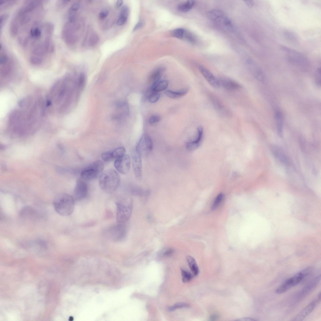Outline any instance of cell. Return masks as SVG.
<instances>
[{
    "instance_id": "obj_1",
    "label": "cell",
    "mask_w": 321,
    "mask_h": 321,
    "mask_svg": "<svg viewBox=\"0 0 321 321\" xmlns=\"http://www.w3.org/2000/svg\"><path fill=\"white\" fill-rule=\"evenodd\" d=\"M18 104L19 108L9 115V128L13 133L19 135L33 132L39 125L44 117L42 101L29 97L23 99Z\"/></svg>"
},
{
    "instance_id": "obj_2",
    "label": "cell",
    "mask_w": 321,
    "mask_h": 321,
    "mask_svg": "<svg viewBox=\"0 0 321 321\" xmlns=\"http://www.w3.org/2000/svg\"><path fill=\"white\" fill-rule=\"evenodd\" d=\"M44 12L41 1L29 0L25 2L18 10L10 22L9 31L13 36L27 35L31 29L39 23Z\"/></svg>"
},
{
    "instance_id": "obj_3",
    "label": "cell",
    "mask_w": 321,
    "mask_h": 321,
    "mask_svg": "<svg viewBox=\"0 0 321 321\" xmlns=\"http://www.w3.org/2000/svg\"><path fill=\"white\" fill-rule=\"evenodd\" d=\"M75 84L72 78L68 76L57 81L49 93L47 106L61 113L68 110L73 102Z\"/></svg>"
},
{
    "instance_id": "obj_4",
    "label": "cell",
    "mask_w": 321,
    "mask_h": 321,
    "mask_svg": "<svg viewBox=\"0 0 321 321\" xmlns=\"http://www.w3.org/2000/svg\"><path fill=\"white\" fill-rule=\"evenodd\" d=\"M54 28L53 25L51 23L43 24V31L41 35L29 41L31 42L29 60L33 65L41 64L48 55L53 53L54 47L52 35Z\"/></svg>"
},
{
    "instance_id": "obj_5",
    "label": "cell",
    "mask_w": 321,
    "mask_h": 321,
    "mask_svg": "<svg viewBox=\"0 0 321 321\" xmlns=\"http://www.w3.org/2000/svg\"><path fill=\"white\" fill-rule=\"evenodd\" d=\"M120 182V176L115 170L109 169L102 172L99 176V183L101 188L105 192L110 193L118 188Z\"/></svg>"
},
{
    "instance_id": "obj_6",
    "label": "cell",
    "mask_w": 321,
    "mask_h": 321,
    "mask_svg": "<svg viewBox=\"0 0 321 321\" xmlns=\"http://www.w3.org/2000/svg\"><path fill=\"white\" fill-rule=\"evenodd\" d=\"M53 204L56 212L59 215L66 216L71 215L74 208V199L69 194L62 193L54 198Z\"/></svg>"
},
{
    "instance_id": "obj_7",
    "label": "cell",
    "mask_w": 321,
    "mask_h": 321,
    "mask_svg": "<svg viewBox=\"0 0 321 321\" xmlns=\"http://www.w3.org/2000/svg\"><path fill=\"white\" fill-rule=\"evenodd\" d=\"M116 206V219L117 223H125L130 218L133 210L131 199L124 198L117 201Z\"/></svg>"
},
{
    "instance_id": "obj_8",
    "label": "cell",
    "mask_w": 321,
    "mask_h": 321,
    "mask_svg": "<svg viewBox=\"0 0 321 321\" xmlns=\"http://www.w3.org/2000/svg\"><path fill=\"white\" fill-rule=\"evenodd\" d=\"M0 62L1 77L3 79H8L13 71L14 65L12 60L1 44Z\"/></svg>"
},
{
    "instance_id": "obj_9",
    "label": "cell",
    "mask_w": 321,
    "mask_h": 321,
    "mask_svg": "<svg viewBox=\"0 0 321 321\" xmlns=\"http://www.w3.org/2000/svg\"><path fill=\"white\" fill-rule=\"evenodd\" d=\"M207 16L208 18L225 29L230 31L233 30V25L230 18L222 11L213 9L209 11Z\"/></svg>"
},
{
    "instance_id": "obj_10",
    "label": "cell",
    "mask_w": 321,
    "mask_h": 321,
    "mask_svg": "<svg viewBox=\"0 0 321 321\" xmlns=\"http://www.w3.org/2000/svg\"><path fill=\"white\" fill-rule=\"evenodd\" d=\"M103 168V162L100 160H97L83 169L81 173V177L85 180L94 179L100 176Z\"/></svg>"
},
{
    "instance_id": "obj_11",
    "label": "cell",
    "mask_w": 321,
    "mask_h": 321,
    "mask_svg": "<svg viewBox=\"0 0 321 321\" xmlns=\"http://www.w3.org/2000/svg\"><path fill=\"white\" fill-rule=\"evenodd\" d=\"M153 142L150 136L143 134L136 145L135 150L141 156L148 155L152 150Z\"/></svg>"
},
{
    "instance_id": "obj_12",
    "label": "cell",
    "mask_w": 321,
    "mask_h": 321,
    "mask_svg": "<svg viewBox=\"0 0 321 321\" xmlns=\"http://www.w3.org/2000/svg\"><path fill=\"white\" fill-rule=\"evenodd\" d=\"M307 274V273L304 270L297 273L287 280L278 287L275 291L278 294H281L286 292L298 284Z\"/></svg>"
},
{
    "instance_id": "obj_13",
    "label": "cell",
    "mask_w": 321,
    "mask_h": 321,
    "mask_svg": "<svg viewBox=\"0 0 321 321\" xmlns=\"http://www.w3.org/2000/svg\"><path fill=\"white\" fill-rule=\"evenodd\" d=\"M124 224L117 223L108 229L107 234L108 238L112 240L120 241L125 237L126 234V227Z\"/></svg>"
},
{
    "instance_id": "obj_14",
    "label": "cell",
    "mask_w": 321,
    "mask_h": 321,
    "mask_svg": "<svg viewBox=\"0 0 321 321\" xmlns=\"http://www.w3.org/2000/svg\"><path fill=\"white\" fill-rule=\"evenodd\" d=\"M281 48L287 53V59L291 63L301 66L306 63L305 58L298 52L284 46H282Z\"/></svg>"
},
{
    "instance_id": "obj_15",
    "label": "cell",
    "mask_w": 321,
    "mask_h": 321,
    "mask_svg": "<svg viewBox=\"0 0 321 321\" xmlns=\"http://www.w3.org/2000/svg\"><path fill=\"white\" fill-rule=\"evenodd\" d=\"M129 112V106L126 102L118 103L115 106L112 118L115 120L120 121L128 116Z\"/></svg>"
},
{
    "instance_id": "obj_16",
    "label": "cell",
    "mask_w": 321,
    "mask_h": 321,
    "mask_svg": "<svg viewBox=\"0 0 321 321\" xmlns=\"http://www.w3.org/2000/svg\"><path fill=\"white\" fill-rule=\"evenodd\" d=\"M130 164L131 160L129 156L128 155L125 154L115 160L114 166L119 172L123 174H126L129 170Z\"/></svg>"
},
{
    "instance_id": "obj_17",
    "label": "cell",
    "mask_w": 321,
    "mask_h": 321,
    "mask_svg": "<svg viewBox=\"0 0 321 321\" xmlns=\"http://www.w3.org/2000/svg\"><path fill=\"white\" fill-rule=\"evenodd\" d=\"M88 192V186L83 181L79 180L77 181L74 192V200H80L85 198Z\"/></svg>"
},
{
    "instance_id": "obj_18",
    "label": "cell",
    "mask_w": 321,
    "mask_h": 321,
    "mask_svg": "<svg viewBox=\"0 0 321 321\" xmlns=\"http://www.w3.org/2000/svg\"><path fill=\"white\" fill-rule=\"evenodd\" d=\"M198 67L202 74L210 85L216 88L219 87L220 85L218 79L210 71L202 65H199Z\"/></svg>"
},
{
    "instance_id": "obj_19",
    "label": "cell",
    "mask_w": 321,
    "mask_h": 321,
    "mask_svg": "<svg viewBox=\"0 0 321 321\" xmlns=\"http://www.w3.org/2000/svg\"><path fill=\"white\" fill-rule=\"evenodd\" d=\"M133 167L136 178L139 179L142 175L141 156L135 150L132 155Z\"/></svg>"
},
{
    "instance_id": "obj_20",
    "label": "cell",
    "mask_w": 321,
    "mask_h": 321,
    "mask_svg": "<svg viewBox=\"0 0 321 321\" xmlns=\"http://www.w3.org/2000/svg\"><path fill=\"white\" fill-rule=\"evenodd\" d=\"M220 86L229 90L233 91L239 89L242 86L237 82L228 78L221 77L218 79Z\"/></svg>"
},
{
    "instance_id": "obj_21",
    "label": "cell",
    "mask_w": 321,
    "mask_h": 321,
    "mask_svg": "<svg viewBox=\"0 0 321 321\" xmlns=\"http://www.w3.org/2000/svg\"><path fill=\"white\" fill-rule=\"evenodd\" d=\"M163 67H159L154 70L150 74L148 79L150 87H152L160 81V79L165 71Z\"/></svg>"
},
{
    "instance_id": "obj_22",
    "label": "cell",
    "mask_w": 321,
    "mask_h": 321,
    "mask_svg": "<svg viewBox=\"0 0 321 321\" xmlns=\"http://www.w3.org/2000/svg\"><path fill=\"white\" fill-rule=\"evenodd\" d=\"M317 302L314 300L310 303L305 308L299 313L292 320L293 321L303 320L310 314L315 308Z\"/></svg>"
},
{
    "instance_id": "obj_23",
    "label": "cell",
    "mask_w": 321,
    "mask_h": 321,
    "mask_svg": "<svg viewBox=\"0 0 321 321\" xmlns=\"http://www.w3.org/2000/svg\"><path fill=\"white\" fill-rule=\"evenodd\" d=\"M197 136L195 140L194 141L187 142L186 145V147L187 150L192 151L197 148L203 138V130L201 126H199L197 129Z\"/></svg>"
},
{
    "instance_id": "obj_24",
    "label": "cell",
    "mask_w": 321,
    "mask_h": 321,
    "mask_svg": "<svg viewBox=\"0 0 321 321\" xmlns=\"http://www.w3.org/2000/svg\"><path fill=\"white\" fill-rule=\"evenodd\" d=\"M250 71L253 76L258 80L263 82L265 80V76L263 73L258 65L255 63L252 62L249 65Z\"/></svg>"
},
{
    "instance_id": "obj_25",
    "label": "cell",
    "mask_w": 321,
    "mask_h": 321,
    "mask_svg": "<svg viewBox=\"0 0 321 321\" xmlns=\"http://www.w3.org/2000/svg\"><path fill=\"white\" fill-rule=\"evenodd\" d=\"M275 119L277 124V132L278 135L282 137L283 116L280 111H277L275 114Z\"/></svg>"
},
{
    "instance_id": "obj_26",
    "label": "cell",
    "mask_w": 321,
    "mask_h": 321,
    "mask_svg": "<svg viewBox=\"0 0 321 321\" xmlns=\"http://www.w3.org/2000/svg\"><path fill=\"white\" fill-rule=\"evenodd\" d=\"M210 97L214 108L217 111L220 113L225 112L224 106L219 98L212 95L210 96Z\"/></svg>"
},
{
    "instance_id": "obj_27",
    "label": "cell",
    "mask_w": 321,
    "mask_h": 321,
    "mask_svg": "<svg viewBox=\"0 0 321 321\" xmlns=\"http://www.w3.org/2000/svg\"><path fill=\"white\" fill-rule=\"evenodd\" d=\"M188 89L187 88H185L177 92L166 90L165 91V93L168 97L172 99H175L184 96L188 92Z\"/></svg>"
},
{
    "instance_id": "obj_28",
    "label": "cell",
    "mask_w": 321,
    "mask_h": 321,
    "mask_svg": "<svg viewBox=\"0 0 321 321\" xmlns=\"http://www.w3.org/2000/svg\"><path fill=\"white\" fill-rule=\"evenodd\" d=\"M168 86V82L166 80H160L154 86L150 87L152 91L159 92L165 90Z\"/></svg>"
},
{
    "instance_id": "obj_29",
    "label": "cell",
    "mask_w": 321,
    "mask_h": 321,
    "mask_svg": "<svg viewBox=\"0 0 321 321\" xmlns=\"http://www.w3.org/2000/svg\"><path fill=\"white\" fill-rule=\"evenodd\" d=\"M190 268L195 276H197L199 273V270L195 259L191 256H187L186 257Z\"/></svg>"
},
{
    "instance_id": "obj_30",
    "label": "cell",
    "mask_w": 321,
    "mask_h": 321,
    "mask_svg": "<svg viewBox=\"0 0 321 321\" xmlns=\"http://www.w3.org/2000/svg\"><path fill=\"white\" fill-rule=\"evenodd\" d=\"M129 13V9L126 6H124L120 12V17L118 19L117 24L118 25L124 24L126 21Z\"/></svg>"
},
{
    "instance_id": "obj_31",
    "label": "cell",
    "mask_w": 321,
    "mask_h": 321,
    "mask_svg": "<svg viewBox=\"0 0 321 321\" xmlns=\"http://www.w3.org/2000/svg\"><path fill=\"white\" fill-rule=\"evenodd\" d=\"M145 96L149 101L151 103L156 102L160 97V94L159 92H154L150 88L148 89L146 92Z\"/></svg>"
},
{
    "instance_id": "obj_32",
    "label": "cell",
    "mask_w": 321,
    "mask_h": 321,
    "mask_svg": "<svg viewBox=\"0 0 321 321\" xmlns=\"http://www.w3.org/2000/svg\"><path fill=\"white\" fill-rule=\"evenodd\" d=\"M272 152L275 157L279 161L284 163H286L287 160L283 152L279 148L274 147L272 148Z\"/></svg>"
},
{
    "instance_id": "obj_33",
    "label": "cell",
    "mask_w": 321,
    "mask_h": 321,
    "mask_svg": "<svg viewBox=\"0 0 321 321\" xmlns=\"http://www.w3.org/2000/svg\"><path fill=\"white\" fill-rule=\"evenodd\" d=\"M110 152L112 159L113 160L124 155L126 150L124 147H120L114 149Z\"/></svg>"
},
{
    "instance_id": "obj_34",
    "label": "cell",
    "mask_w": 321,
    "mask_h": 321,
    "mask_svg": "<svg viewBox=\"0 0 321 321\" xmlns=\"http://www.w3.org/2000/svg\"><path fill=\"white\" fill-rule=\"evenodd\" d=\"M195 3L193 0H188L178 5V8L180 11L186 12L190 10L193 7Z\"/></svg>"
},
{
    "instance_id": "obj_35",
    "label": "cell",
    "mask_w": 321,
    "mask_h": 321,
    "mask_svg": "<svg viewBox=\"0 0 321 321\" xmlns=\"http://www.w3.org/2000/svg\"><path fill=\"white\" fill-rule=\"evenodd\" d=\"M320 275L314 280L310 282L307 286H306L303 289V293L308 292L311 290L313 289L318 284L320 280Z\"/></svg>"
},
{
    "instance_id": "obj_36",
    "label": "cell",
    "mask_w": 321,
    "mask_h": 321,
    "mask_svg": "<svg viewBox=\"0 0 321 321\" xmlns=\"http://www.w3.org/2000/svg\"><path fill=\"white\" fill-rule=\"evenodd\" d=\"M190 305L187 303L184 302H179L175 303L172 306L169 307L167 308V309L169 311L171 312L177 309L187 308L190 307Z\"/></svg>"
},
{
    "instance_id": "obj_37",
    "label": "cell",
    "mask_w": 321,
    "mask_h": 321,
    "mask_svg": "<svg viewBox=\"0 0 321 321\" xmlns=\"http://www.w3.org/2000/svg\"><path fill=\"white\" fill-rule=\"evenodd\" d=\"M34 211L31 208L26 207L22 209L20 214L21 216L24 217H29L34 214Z\"/></svg>"
},
{
    "instance_id": "obj_38",
    "label": "cell",
    "mask_w": 321,
    "mask_h": 321,
    "mask_svg": "<svg viewBox=\"0 0 321 321\" xmlns=\"http://www.w3.org/2000/svg\"><path fill=\"white\" fill-rule=\"evenodd\" d=\"M224 197V195L223 193H220L217 196L212 206L211 209L212 210L215 209L218 207L223 200Z\"/></svg>"
},
{
    "instance_id": "obj_39",
    "label": "cell",
    "mask_w": 321,
    "mask_h": 321,
    "mask_svg": "<svg viewBox=\"0 0 321 321\" xmlns=\"http://www.w3.org/2000/svg\"><path fill=\"white\" fill-rule=\"evenodd\" d=\"M181 271L182 280L183 282L186 283L189 282L193 277V276L188 271L182 269H181Z\"/></svg>"
},
{
    "instance_id": "obj_40",
    "label": "cell",
    "mask_w": 321,
    "mask_h": 321,
    "mask_svg": "<svg viewBox=\"0 0 321 321\" xmlns=\"http://www.w3.org/2000/svg\"><path fill=\"white\" fill-rule=\"evenodd\" d=\"M185 31L183 29L177 28L173 31L172 34L175 37L181 39L183 37Z\"/></svg>"
},
{
    "instance_id": "obj_41",
    "label": "cell",
    "mask_w": 321,
    "mask_h": 321,
    "mask_svg": "<svg viewBox=\"0 0 321 321\" xmlns=\"http://www.w3.org/2000/svg\"><path fill=\"white\" fill-rule=\"evenodd\" d=\"M79 4L78 3H73L69 10L68 15L75 16L76 12L79 8Z\"/></svg>"
},
{
    "instance_id": "obj_42",
    "label": "cell",
    "mask_w": 321,
    "mask_h": 321,
    "mask_svg": "<svg viewBox=\"0 0 321 321\" xmlns=\"http://www.w3.org/2000/svg\"><path fill=\"white\" fill-rule=\"evenodd\" d=\"M16 2V0H13L1 1L0 3V9L7 8L13 5Z\"/></svg>"
},
{
    "instance_id": "obj_43",
    "label": "cell",
    "mask_w": 321,
    "mask_h": 321,
    "mask_svg": "<svg viewBox=\"0 0 321 321\" xmlns=\"http://www.w3.org/2000/svg\"><path fill=\"white\" fill-rule=\"evenodd\" d=\"M85 76L83 73H81L78 78L77 80V85L79 89H82L84 86L85 82Z\"/></svg>"
},
{
    "instance_id": "obj_44",
    "label": "cell",
    "mask_w": 321,
    "mask_h": 321,
    "mask_svg": "<svg viewBox=\"0 0 321 321\" xmlns=\"http://www.w3.org/2000/svg\"><path fill=\"white\" fill-rule=\"evenodd\" d=\"M160 120V117L157 115L153 114L151 115L149 120V124L151 125H154L158 123Z\"/></svg>"
},
{
    "instance_id": "obj_45",
    "label": "cell",
    "mask_w": 321,
    "mask_h": 321,
    "mask_svg": "<svg viewBox=\"0 0 321 321\" xmlns=\"http://www.w3.org/2000/svg\"><path fill=\"white\" fill-rule=\"evenodd\" d=\"M183 37L188 42L192 43H194L195 42V39L193 35L191 33L185 32Z\"/></svg>"
},
{
    "instance_id": "obj_46",
    "label": "cell",
    "mask_w": 321,
    "mask_h": 321,
    "mask_svg": "<svg viewBox=\"0 0 321 321\" xmlns=\"http://www.w3.org/2000/svg\"><path fill=\"white\" fill-rule=\"evenodd\" d=\"M99 40V37L96 34H93L91 36L89 40V43L91 46H94L96 45Z\"/></svg>"
},
{
    "instance_id": "obj_47",
    "label": "cell",
    "mask_w": 321,
    "mask_h": 321,
    "mask_svg": "<svg viewBox=\"0 0 321 321\" xmlns=\"http://www.w3.org/2000/svg\"><path fill=\"white\" fill-rule=\"evenodd\" d=\"M321 68H319L316 70L315 75V80L316 84L318 86L321 85Z\"/></svg>"
},
{
    "instance_id": "obj_48",
    "label": "cell",
    "mask_w": 321,
    "mask_h": 321,
    "mask_svg": "<svg viewBox=\"0 0 321 321\" xmlns=\"http://www.w3.org/2000/svg\"><path fill=\"white\" fill-rule=\"evenodd\" d=\"M174 252V250L171 248H169L165 249L162 253V255L165 257H168L171 255Z\"/></svg>"
},
{
    "instance_id": "obj_49",
    "label": "cell",
    "mask_w": 321,
    "mask_h": 321,
    "mask_svg": "<svg viewBox=\"0 0 321 321\" xmlns=\"http://www.w3.org/2000/svg\"><path fill=\"white\" fill-rule=\"evenodd\" d=\"M7 17V15L6 14H3L1 16L0 19V31L1 30L2 28L4 25Z\"/></svg>"
},
{
    "instance_id": "obj_50",
    "label": "cell",
    "mask_w": 321,
    "mask_h": 321,
    "mask_svg": "<svg viewBox=\"0 0 321 321\" xmlns=\"http://www.w3.org/2000/svg\"><path fill=\"white\" fill-rule=\"evenodd\" d=\"M108 13L107 11H103L100 13L99 18L101 19H104L108 16Z\"/></svg>"
},
{
    "instance_id": "obj_51",
    "label": "cell",
    "mask_w": 321,
    "mask_h": 321,
    "mask_svg": "<svg viewBox=\"0 0 321 321\" xmlns=\"http://www.w3.org/2000/svg\"><path fill=\"white\" fill-rule=\"evenodd\" d=\"M143 22L141 20L139 21L135 25L133 29V31L136 30L140 28L143 25Z\"/></svg>"
},
{
    "instance_id": "obj_52",
    "label": "cell",
    "mask_w": 321,
    "mask_h": 321,
    "mask_svg": "<svg viewBox=\"0 0 321 321\" xmlns=\"http://www.w3.org/2000/svg\"><path fill=\"white\" fill-rule=\"evenodd\" d=\"M244 2L245 4L250 8L253 7L254 5V3L252 0H246Z\"/></svg>"
},
{
    "instance_id": "obj_53",
    "label": "cell",
    "mask_w": 321,
    "mask_h": 321,
    "mask_svg": "<svg viewBox=\"0 0 321 321\" xmlns=\"http://www.w3.org/2000/svg\"><path fill=\"white\" fill-rule=\"evenodd\" d=\"M237 320L243 321H257V320L250 318L246 317L240 318V319Z\"/></svg>"
},
{
    "instance_id": "obj_54",
    "label": "cell",
    "mask_w": 321,
    "mask_h": 321,
    "mask_svg": "<svg viewBox=\"0 0 321 321\" xmlns=\"http://www.w3.org/2000/svg\"><path fill=\"white\" fill-rule=\"evenodd\" d=\"M219 318V315L217 314H213L211 315L210 317L211 320H215Z\"/></svg>"
},
{
    "instance_id": "obj_55",
    "label": "cell",
    "mask_w": 321,
    "mask_h": 321,
    "mask_svg": "<svg viewBox=\"0 0 321 321\" xmlns=\"http://www.w3.org/2000/svg\"><path fill=\"white\" fill-rule=\"evenodd\" d=\"M123 1L121 0H119L117 1L116 3V6L117 8L120 7L122 4Z\"/></svg>"
},
{
    "instance_id": "obj_56",
    "label": "cell",
    "mask_w": 321,
    "mask_h": 321,
    "mask_svg": "<svg viewBox=\"0 0 321 321\" xmlns=\"http://www.w3.org/2000/svg\"><path fill=\"white\" fill-rule=\"evenodd\" d=\"M318 300H319L320 301V299H321V293L320 292L318 294Z\"/></svg>"
}]
</instances>
